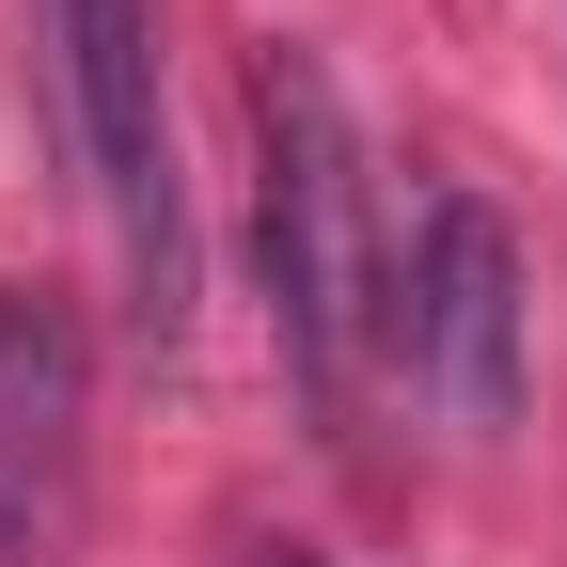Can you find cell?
<instances>
[{
  "mask_svg": "<svg viewBox=\"0 0 567 567\" xmlns=\"http://www.w3.org/2000/svg\"><path fill=\"white\" fill-rule=\"evenodd\" d=\"M48 425H63V331H48V300L0 284V442H48Z\"/></svg>",
  "mask_w": 567,
  "mask_h": 567,
  "instance_id": "obj_4",
  "label": "cell"
},
{
  "mask_svg": "<svg viewBox=\"0 0 567 567\" xmlns=\"http://www.w3.org/2000/svg\"><path fill=\"white\" fill-rule=\"evenodd\" d=\"M252 268H268V331L284 379L316 425H347V347H363V158H347V111L316 80V48H252Z\"/></svg>",
  "mask_w": 567,
  "mask_h": 567,
  "instance_id": "obj_1",
  "label": "cell"
},
{
  "mask_svg": "<svg viewBox=\"0 0 567 567\" xmlns=\"http://www.w3.org/2000/svg\"><path fill=\"white\" fill-rule=\"evenodd\" d=\"M379 331H394V363L442 394L473 442H488V425H520V237L488 221L473 189H442V205L410 221Z\"/></svg>",
  "mask_w": 567,
  "mask_h": 567,
  "instance_id": "obj_3",
  "label": "cell"
},
{
  "mask_svg": "<svg viewBox=\"0 0 567 567\" xmlns=\"http://www.w3.org/2000/svg\"><path fill=\"white\" fill-rule=\"evenodd\" d=\"M48 80L80 126L95 221L126 252V316L174 347L205 268H189V174H174V111H158V0H48Z\"/></svg>",
  "mask_w": 567,
  "mask_h": 567,
  "instance_id": "obj_2",
  "label": "cell"
},
{
  "mask_svg": "<svg viewBox=\"0 0 567 567\" xmlns=\"http://www.w3.org/2000/svg\"><path fill=\"white\" fill-rule=\"evenodd\" d=\"M252 567H300V551H252Z\"/></svg>",
  "mask_w": 567,
  "mask_h": 567,
  "instance_id": "obj_5",
  "label": "cell"
}]
</instances>
